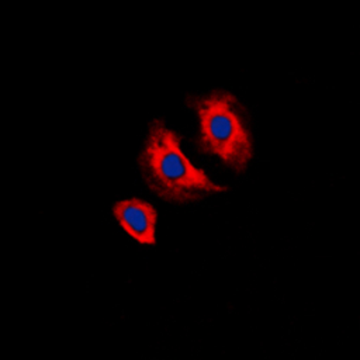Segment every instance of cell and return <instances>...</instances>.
<instances>
[{"label": "cell", "instance_id": "cell-1", "mask_svg": "<svg viewBox=\"0 0 360 360\" xmlns=\"http://www.w3.org/2000/svg\"><path fill=\"white\" fill-rule=\"evenodd\" d=\"M139 166L149 188L167 201L186 202L226 190L187 159L180 136L159 118L149 127Z\"/></svg>", "mask_w": 360, "mask_h": 360}, {"label": "cell", "instance_id": "cell-2", "mask_svg": "<svg viewBox=\"0 0 360 360\" xmlns=\"http://www.w3.org/2000/svg\"><path fill=\"white\" fill-rule=\"evenodd\" d=\"M190 105L200 120L198 149L242 172L252 158V139L238 112L236 98L228 91H214L190 98Z\"/></svg>", "mask_w": 360, "mask_h": 360}, {"label": "cell", "instance_id": "cell-3", "mask_svg": "<svg viewBox=\"0 0 360 360\" xmlns=\"http://www.w3.org/2000/svg\"><path fill=\"white\" fill-rule=\"evenodd\" d=\"M112 214L120 226L138 243H156V210L142 198H127L112 205Z\"/></svg>", "mask_w": 360, "mask_h": 360}]
</instances>
